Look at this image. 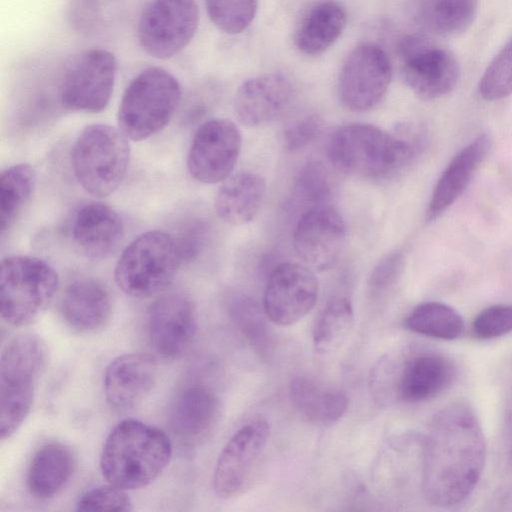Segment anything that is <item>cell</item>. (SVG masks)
I'll return each mask as SVG.
<instances>
[{
  "mask_svg": "<svg viewBox=\"0 0 512 512\" xmlns=\"http://www.w3.org/2000/svg\"><path fill=\"white\" fill-rule=\"evenodd\" d=\"M487 457L485 435L474 409L453 402L432 418L422 447L421 488L437 507L464 502L477 487Z\"/></svg>",
  "mask_w": 512,
  "mask_h": 512,
  "instance_id": "6da1fadb",
  "label": "cell"
},
{
  "mask_svg": "<svg viewBox=\"0 0 512 512\" xmlns=\"http://www.w3.org/2000/svg\"><path fill=\"white\" fill-rule=\"evenodd\" d=\"M425 142L424 131L410 123L399 124L393 133L370 124L352 123L331 134L327 155L345 174L379 179L406 167L422 152Z\"/></svg>",
  "mask_w": 512,
  "mask_h": 512,
  "instance_id": "7a4b0ae2",
  "label": "cell"
},
{
  "mask_svg": "<svg viewBox=\"0 0 512 512\" xmlns=\"http://www.w3.org/2000/svg\"><path fill=\"white\" fill-rule=\"evenodd\" d=\"M172 443L161 429L136 419L119 422L108 434L101 454L105 480L124 490L152 483L168 466Z\"/></svg>",
  "mask_w": 512,
  "mask_h": 512,
  "instance_id": "3957f363",
  "label": "cell"
},
{
  "mask_svg": "<svg viewBox=\"0 0 512 512\" xmlns=\"http://www.w3.org/2000/svg\"><path fill=\"white\" fill-rule=\"evenodd\" d=\"M47 347L38 335L12 337L0 357V434L10 438L29 415L47 363Z\"/></svg>",
  "mask_w": 512,
  "mask_h": 512,
  "instance_id": "277c9868",
  "label": "cell"
},
{
  "mask_svg": "<svg viewBox=\"0 0 512 512\" xmlns=\"http://www.w3.org/2000/svg\"><path fill=\"white\" fill-rule=\"evenodd\" d=\"M181 100V86L169 71L149 67L126 87L118 109V125L132 140H145L161 131Z\"/></svg>",
  "mask_w": 512,
  "mask_h": 512,
  "instance_id": "5b68a950",
  "label": "cell"
},
{
  "mask_svg": "<svg viewBox=\"0 0 512 512\" xmlns=\"http://www.w3.org/2000/svg\"><path fill=\"white\" fill-rule=\"evenodd\" d=\"M181 264L173 236L160 230L147 231L123 250L115 266V281L126 295L149 298L170 286Z\"/></svg>",
  "mask_w": 512,
  "mask_h": 512,
  "instance_id": "8992f818",
  "label": "cell"
},
{
  "mask_svg": "<svg viewBox=\"0 0 512 512\" xmlns=\"http://www.w3.org/2000/svg\"><path fill=\"white\" fill-rule=\"evenodd\" d=\"M129 161L127 137L107 124L85 127L71 151V165L78 183L97 197L110 195L120 186Z\"/></svg>",
  "mask_w": 512,
  "mask_h": 512,
  "instance_id": "52a82bcc",
  "label": "cell"
},
{
  "mask_svg": "<svg viewBox=\"0 0 512 512\" xmlns=\"http://www.w3.org/2000/svg\"><path fill=\"white\" fill-rule=\"evenodd\" d=\"M59 287L57 272L32 256H9L0 273L1 317L9 325L32 323L48 307Z\"/></svg>",
  "mask_w": 512,
  "mask_h": 512,
  "instance_id": "ba28073f",
  "label": "cell"
},
{
  "mask_svg": "<svg viewBox=\"0 0 512 512\" xmlns=\"http://www.w3.org/2000/svg\"><path fill=\"white\" fill-rule=\"evenodd\" d=\"M453 376L452 364L437 353H418L400 363L386 356L373 368L370 387L374 398L381 403L393 397L416 403L441 393Z\"/></svg>",
  "mask_w": 512,
  "mask_h": 512,
  "instance_id": "9c48e42d",
  "label": "cell"
},
{
  "mask_svg": "<svg viewBox=\"0 0 512 512\" xmlns=\"http://www.w3.org/2000/svg\"><path fill=\"white\" fill-rule=\"evenodd\" d=\"M199 26L196 0H151L137 25L142 50L156 59H169L184 50Z\"/></svg>",
  "mask_w": 512,
  "mask_h": 512,
  "instance_id": "30bf717a",
  "label": "cell"
},
{
  "mask_svg": "<svg viewBox=\"0 0 512 512\" xmlns=\"http://www.w3.org/2000/svg\"><path fill=\"white\" fill-rule=\"evenodd\" d=\"M117 73V61L108 50L93 48L77 55L60 82V101L69 110L97 113L108 105Z\"/></svg>",
  "mask_w": 512,
  "mask_h": 512,
  "instance_id": "8fae6325",
  "label": "cell"
},
{
  "mask_svg": "<svg viewBox=\"0 0 512 512\" xmlns=\"http://www.w3.org/2000/svg\"><path fill=\"white\" fill-rule=\"evenodd\" d=\"M392 67L378 45L364 43L347 56L338 78L337 92L342 105L355 112L375 107L386 94Z\"/></svg>",
  "mask_w": 512,
  "mask_h": 512,
  "instance_id": "7c38bea8",
  "label": "cell"
},
{
  "mask_svg": "<svg viewBox=\"0 0 512 512\" xmlns=\"http://www.w3.org/2000/svg\"><path fill=\"white\" fill-rule=\"evenodd\" d=\"M400 54L403 60V80L419 98L437 99L456 87L460 67L448 50L421 36L412 35L402 40Z\"/></svg>",
  "mask_w": 512,
  "mask_h": 512,
  "instance_id": "4fadbf2b",
  "label": "cell"
},
{
  "mask_svg": "<svg viewBox=\"0 0 512 512\" xmlns=\"http://www.w3.org/2000/svg\"><path fill=\"white\" fill-rule=\"evenodd\" d=\"M270 426L254 420L237 430L227 441L213 473L215 494L225 500L242 495L251 483L270 438Z\"/></svg>",
  "mask_w": 512,
  "mask_h": 512,
  "instance_id": "5bb4252c",
  "label": "cell"
},
{
  "mask_svg": "<svg viewBox=\"0 0 512 512\" xmlns=\"http://www.w3.org/2000/svg\"><path fill=\"white\" fill-rule=\"evenodd\" d=\"M319 284L305 264L285 262L269 275L263 297L268 319L279 326H290L303 319L315 306Z\"/></svg>",
  "mask_w": 512,
  "mask_h": 512,
  "instance_id": "9a60e30c",
  "label": "cell"
},
{
  "mask_svg": "<svg viewBox=\"0 0 512 512\" xmlns=\"http://www.w3.org/2000/svg\"><path fill=\"white\" fill-rule=\"evenodd\" d=\"M242 146L239 128L228 119H211L196 131L187 157L190 175L205 184L223 182L231 174Z\"/></svg>",
  "mask_w": 512,
  "mask_h": 512,
  "instance_id": "2e32d148",
  "label": "cell"
},
{
  "mask_svg": "<svg viewBox=\"0 0 512 512\" xmlns=\"http://www.w3.org/2000/svg\"><path fill=\"white\" fill-rule=\"evenodd\" d=\"M346 225L330 205L301 214L294 229L293 246L302 263L312 270L325 271L338 261L344 248Z\"/></svg>",
  "mask_w": 512,
  "mask_h": 512,
  "instance_id": "e0dca14e",
  "label": "cell"
},
{
  "mask_svg": "<svg viewBox=\"0 0 512 512\" xmlns=\"http://www.w3.org/2000/svg\"><path fill=\"white\" fill-rule=\"evenodd\" d=\"M198 326L197 310L182 292L160 295L148 312V337L152 349L164 359H175L191 345Z\"/></svg>",
  "mask_w": 512,
  "mask_h": 512,
  "instance_id": "ac0fdd59",
  "label": "cell"
},
{
  "mask_svg": "<svg viewBox=\"0 0 512 512\" xmlns=\"http://www.w3.org/2000/svg\"><path fill=\"white\" fill-rule=\"evenodd\" d=\"M157 374V362L150 354L134 352L117 356L104 372L107 403L118 411L136 407L152 391Z\"/></svg>",
  "mask_w": 512,
  "mask_h": 512,
  "instance_id": "d6986e66",
  "label": "cell"
},
{
  "mask_svg": "<svg viewBox=\"0 0 512 512\" xmlns=\"http://www.w3.org/2000/svg\"><path fill=\"white\" fill-rule=\"evenodd\" d=\"M293 87L279 73L257 76L244 81L238 88L234 111L246 127H259L282 115L291 104Z\"/></svg>",
  "mask_w": 512,
  "mask_h": 512,
  "instance_id": "ffe728a7",
  "label": "cell"
},
{
  "mask_svg": "<svg viewBox=\"0 0 512 512\" xmlns=\"http://www.w3.org/2000/svg\"><path fill=\"white\" fill-rule=\"evenodd\" d=\"M220 400L206 384L192 383L181 388L168 412V426L181 441L195 443L205 439L220 417Z\"/></svg>",
  "mask_w": 512,
  "mask_h": 512,
  "instance_id": "44dd1931",
  "label": "cell"
},
{
  "mask_svg": "<svg viewBox=\"0 0 512 512\" xmlns=\"http://www.w3.org/2000/svg\"><path fill=\"white\" fill-rule=\"evenodd\" d=\"M59 311L66 325L74 331L97 332L108 324L112 315L110 292L97 279H74L62 293Z\"/></svg>",
  "mask_w": 512,
  "mask_h": 512,
  "instance_id": "7402d4cb",
  "label": "cell"
},
{
  "mask_svg": "<svg viewBox=\"0 0 512 512\" xmlns=\"http://www.w3.org/2000/svg\"><path fill=\"white\" fill-rule=\"evenodd\" d=\"M123 221L110 206L88 202L75 213L71 223V236L76 247L87 257L102 259L121 241Z\"/></svg>",
  "mask_w": 512,
  "mask_h": 512,
  "instance_id": "603a6c76",
  "label": "cell"
},
{
  "mask_svg": "<svg viewBox=\"0 0 512 512\" xmlns=\"http://www.w3.org/2000/svg\"><path fill=\"white\" fill-rule=\"evenodd\" d=\"M265 196V179L255 172L240 171L222 182L215 197V211L227 224L245 225L256 218Z\"/></svg>",
  "mask_w": 512,
  "mask_h": 512,
  "instance_id": "cb8c5ba5",
  "label": "cell"
},
{
  "mask_svg": "<svg viewBox=\"0 0 512 512\" xmlns=\"http://www.w3.org/2000/svg\"><path fill=\"white\" fill-rule=\"evenodd\" d=\"M490 140L481 135L465 146L447 165L432 193L427 217L431 220L443 213L463 193L472 176L484 161Z\"/></svg>",
  "mask_w": 512,
  "mask_h": 512,
  "instance_id": "d4e9b609",
  "label": "cell"
},
{
  "mask_svg": "<svg viewBox=\"0 0 512 512\" xmlns=\"http://www.w3.org/2000/svg\"><path fill=\"white\" fill-rule=\"evenodd\" d=\"M76 469L73 451L60 442L42 445L33 455L27 472V486L33 497L46 500L57 495Z\"/></svg>",
  "mask_w": 512,
  "mask_h": 512,
  "instance_id": "484cf974",
  "label": "cell"
},
{
  "mask_svg": "<svg viewBox=\"0 0 512 512\" xmlns=\"http://www.w3.org/2000/svg\"><path fill=\"white\" fill-rule=\"evenodd\" d=\"M289 398L297 411L308 421L331 425L347 411L349 401L345 393L323 386L306 376L293 378Z\"/></svg>",
  "mask_w": 512,
  "mask_h": 512,
  "instance_id": "4316f807",
  "label": "cell"
},
{
  "mask_svg": "<svg viewBox=\"0 0 512 512\" xmlns=\"http://www.w3.org/2000/svg\"><path fill=\"white\" fill-rule=\"evenodd\" d=\"M347 22L345 9L326 1L313 7L301 22L295 36L297 48L307 55L326 51L342 34Z\"/></svg>",
  "mask_w": 512,
  "mask_h": 512,
  "instance_id": "83f0119b",
  "label": "cell"
},
{
  "mask_svg": "<svg viewBox=\"0 0 512 512\" xmlns=\"http://www.w3.org/2000/svg\"><path fill=\"white\" fill-rule=\"evenodd\" d=\"M478 11V0H419L417 17L430 32L455 36L465 32Z\"/></svg>",
  "mask_w": 512,
  "mask_h": 512,
  "instance_id": "f1b7e54d",
  "label": "cell"
},
{
  "mask_svg": "<svg viewBox=\"0 0 512 512\" xmlns=\"http://www.w3.org/2000/svg\"><path fill=\"white\" fill-rule=\"evenodd\" d=\"M36 185V174L28 164L5 169L0 177L1 234L9 231L30 202Z\"/></svg>",
  "mask_w": 512,
  "mask_h": 512,
  "instance_id": "f546056e",
  "label": "cell"
},
{
  "mask_svg": "<svg viewBox=\"0 0 512 512\" xmlns=\"http://www.w3.org/2000/svg\"><path fill=\"white\" fill-rule=\"evenodd\" d=\"M404 325L414 333L440 340H456L465 329L462 316L454 308L435 301L414 307Z\"/></svg>",
  "mask_w": 512,
  "mask_h": 512,
  "instance_id": "4dcf8cb0",
  "label": "cell"
},
{
  "mask_svg": "<svg viewBox=\"0 0 512 512\" xmlns=\"http://www.w3.org/2000/svg\"><path fill=\"white\" fill-rule=\"evenodd\" d=\"M354 325L351 302L344 297L330 299L319 313L312 330L315 350L324 354L338 348Z\"/></svg>",
  "mask_w": 512,
  "mask_h": 512,
  "instance_id": "1f68e13d",
  "label": "cell"
},
{
  "mask_svg": "<svg viewBox=\"0 0 512 512\" xmlns=\"http://www.w3.org/2000/svg\"><path fill=\"white\" fill-rule=\"evenodd\" d=\"M229 315L232 323L250 347L260 357H269L273 342L263 306L261 307L250 297H236L229 306Z\"/></svg>",
  "mask_w": 512,
  "mask_h": 512,
  "instance_id": "d6a6232c",
  "label": "cell"
},
{
  "mask_svg": "<svg viewBox=\"0 0 512 512\" xmlns=\"http://www.w3.org/2000/svg\"><path fill=\"white\" fill-rule=\"evenodd\" d=\"M330 180L328 171L320 162H308L301 168L295 179L292 199L302 213L329 205L332 195Z\"/></svg>",
  "mask_w": 512,
  "mask_h": 512,
  "instance_id": "836d02e7",
  "label": "cell"
},
{
  "mask_svg": "<svg viewBox=\"0 0 512 512\" xmlns=\"http://www.w3.org/2000/svg\"><path fill=\"white\" fill-rule=\"evenodd\" d=\"M205 7L215 27L234 35L251 24L257 12L258 0H205Z\"/></svg>",
  "mask_w": 512,
  "mask_h": 512,
  "instance_id": "e575fe53",
  "label": "cell"
},
{
  "mask_svg": "<svg viewBox=\"0 0 512 512\" xmlns=\"http://www.w3.org/2000/svg\"><path fill=\"white\" fill-rule=\"evenodd\" d=\"M121 0H70L68 19L83 34H96L108 26Z\"/></svg>",
  "mask_w": 512,
  "mask_h": 512,
  "instance_id": "d590c367",
  "label": "cell"
},
{
  "mask_svg": "<svg viewBox=\"0 0 512 512\" xmlns=\"http://www.w3.org/2000/svg\"><path fill=\"white\" fill-rule=\"evenodd\" d=\"M479 92L488 101L500 100L512 93V37L484 71Z\"/></svg>",
  "mask_w": 512,
  "mask_h": 512,
  "instance_id": "8d00e7d4",
  "label": "cell"
},
{
  "mask_svg": "<svg viewBox=\"0 0 512 512\" xmlns=\"http://www.w3.org/2000/svg\"><path fill=\"white\" fill-rule=\"evenodd\" d=\"M79 511H131L126 490L112 484L97 486L82 493L76 503Z\"/></svg>",
  "mask_w": 512,
  "mask_h": 512,
  "instance_id": "74e56055",
  "label": "cell"
},
{
  "mask_svg": "<svg viewBox=\"0 0 512 512\" xmlns=\"http://www.w3.org/2000/svg\"><path fill=\"white\" fill-rule=\"evenodd\" d=\"M471 331L479 340H490L512 331V305L496 304L480 311L474 318Z\"/></svg>",
  "mask_w": 512,
  "mask_h": 512,
  "instance_id": "f35d334b",
  "label": "cell"
},
{
  "mask_svg": "<svg viewBox=\"0 0 512 512\" xmlns=\"http://www.w3.org/2000/svg\"><path fill=\"white\" fill-rule=\"evenodd\" d=\"M322 130V121L316 115L305 116L284 131V146L290 152L299 151L315 141Z\"/></svg>",
  "mask_w": 512,
  "mask_h": 512,
  "instance_id": "ab89813d",
  "label": "cell"
},
{
  "mask_svg": "<svg viewBox=\"0 0 512 512\" xmlns=\"http://www.w3.org/2000/svg\"><path fill=\"white\" fill-rule=\"evenodd\" d=\"M402 266V256L393 252L382 258L372 270L368 288L373 298L381 297L395 283Z\"/></svg>",
  "mask_w": 512,
  "mask_h": 512,
  "instance_id": "60d3db41",
  "label": "cell"
},
{
  "mask_svg": "<svg viewBox=\"0 0 512 512\" xmlns=\"http://www.w3.org/2000/svg\"><path fill=\"white\" fill-rule=\"evenodd\" d=\"M174 238L182 263L191 262L199 256L206 244L208 227L205 222L195 220L184 227Z\"/></svg>",
  "mask_w": 512,
  "mask_h": 512,
  "instance_id": "b9f144b4",
  "label": "cell"
}]
</instances>
